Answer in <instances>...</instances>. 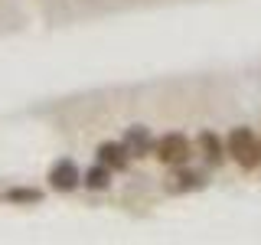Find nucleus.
Returning a JSON list of instances; mask_svg holds the SVG:
<instances>
[{
    "mask_svg": "<svg viewBox=\"0 0 261 245\" xmlns=\"http://www.w3.org/2000/svg\"><path fill=\"white\" fill-rule=\"evenodd\" d=\"M228 157L239 163L242 170H258L261 167V141L255 137L251 128H235L232 134L225 137Z\"/></svg>",
    "mask_w": 261,
    "mask_h": 245,
    "instance_id": "f257e3e1",
    "label": "nucleus"
},
{
    "mask_svg": "<svg viewBox=\"0 0 261 245\" xmlns=\"http://www.w3.org/2000/svg\"><path fill=\"white\" fill-rule=\"evenodd\" d=\"M196 144H199L202 157H206V160L212 163V167H219V163L225 160V154H228V147L222 144V137H219V134H212V131H202Z\"/></svg>",
    "mask_w": 261,
    "mask_h": 245,
    "instance_id": "423d86ee",
    "label": "nucleus"
},
{
    "mask_svg": "<svg viewBox=\"0 0 261 245\" xmlns=\"http://www.w3.org/2000/svg\"><path fill=\"white\" fill-rule=\"evenodd\" d=\"M82 177H85V174H79V163L72 160V157H62V160H56L53 167H49V186H53V190H59V193L79 190Z\"/></svg>",
    "mask_w": 261,
    "mask_h": 245,
    "instance_id": "7ed1b4c3",
    "label": "nucleus"
},
{
    "mask_svg": "<svg viewBox=\"0 0 261 245\" xmlns=\"http://www.w3.org/2000/svg\"><path fill=\"white\" fill-rule=\"evenodd\" d=\"M190 137L186 134H163L160 141H153V157L167 167H183L190 160Z\"/></svg>",
    "mask_w": 261,
    "mask_h": 245,
    "instance_id": "f03ea898",
    "label": "nucleus"
},
{
    "mask_svg": "<svg viewBox=\"0 0 261 245\" xmlns=\"http://www.w3.org/2000/svg\"><path fill=\"white\" fill-rule=\"evenodd\" d=\"M0 200L16 203V206H36V203H43V190H36V186H10L7 193H0Z\"/></svg>",
    "mask_w": 261,
    "mask_h": 245,
    "instance_id": "6e6552de",
    "label": "nucleus"
},
{
    "mask_svg": "<svg viewBox=\"0 0 261 245\" xmlns=\"http://www.w3.org/2000/svg\"><path fill=\"white\" fill-rule=\"evenodd\" d=\"M124 147L130 151V157H147V154H153V137L150 131L144 125H134L124 131Z\"/></svg>",
    "mask_w": 261,
    "mask_h": 245,
    "instance_id": "39448f33",
    "label": "nucleus"
},
{
    "mask_svg": "<svg viewBox=\"0 0 261 245\" xmlns=\"http://www.w3.org/2000/svg\"><path fill=\"white\" fill-rule=\"evenodd\" d=\"M206 186V177L196 174V170H176L173 177H170L167 190L170 193H193V190H202Z\"/></svg>",
    "mask_w": 261,
    "mask_h": 245,
    "instance_id": "0eeeda50",
    "label": "nucleus"
},
{
    "mask_svg": "<svg viewBox=\"0 0 261 245\" xmlns=\"http://www.w3.org/2000/svg\"><path fill=\"white\" fill-rule=\"evenodd\" d=\"M111 174H114V170H111V167H105V163L98 160L95 167H88V170H85L82 183H85L88 190H108V186H111Z\"/></svg>",
    "mask_w": 261,
    "mask_h": 245,
    "instance_id": "1a4fd4ad",
    "label": "nucleus"
},
{
    "mask_svg": "<svg viewBox=\"0 0 261 245\" xmlns=\"http://www.w3.org/2000/svg\"><path fill=\"white\" fill-rule=\"evenodd\" d=\"M98 160L105 163V167H111L114 174H121V170H127V163H130V151L124 147V141H105V144H98Z\"/></svg>",
    "mask_w": 261,
    "mask_h": 245,
    "instance_id": "20e7f679",
    "label": "nucleus"
}]
</instances>
